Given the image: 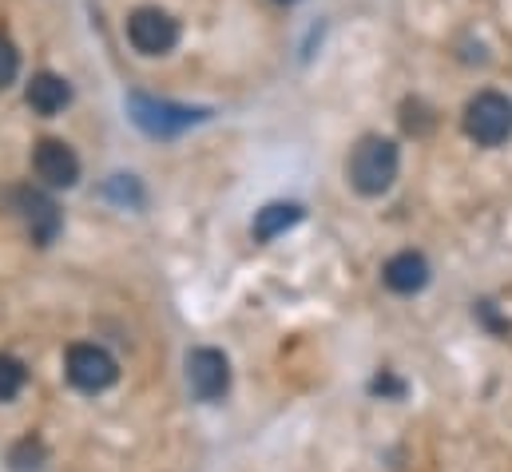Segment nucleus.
<instances>
[{"label":"nucleus","mask_w":512,"mask_h":472,"mask_svg":"<svg viewBox=\"0 0 512 472\" xmlns=\"http://www.w3.org/2000/svg\"><path fill=\"white\" fill-rule=\"evenodd\" d=\"M397 167H401L397 143H393V139H382V135H366V139L354 147V155H350V163H346V175H350V187H354L358 195L374 199V195H385V191L393 187Z\"/></svg>","instance_id":"obj_1"},{"label":"nucleus","mask_w":512,"mask_h":472,"mask_svg":"<svg viewBox=\"0 0 512 472\" xmlns=\"http://www.w3.org/2000/svg\"><path fill=\"white\" fill-rule=\"evenodd\" d=\"M465 131L481 147H501L512 135V104L501 92H481L465 104Z\"/></svg>","instance_id":"obj_2"},{"label":"nucleus","mask_w":512,"mask_h":472,"mask_svg":"<svg viewBox=\"0 0 512 472\" xmlns=\"http://www.w3.org/2000/svg\"><path fill=\"white\" fill-rule=\"evenodd\" d=\"M64 373H68V381H72L80 393H104V389L116 385L120 365H116V357L108 354L104 346L80 342V346H72L68 357H64Z\"/></svg>","instance_id":"obj_3"},{"label":"nucleus","mask_w":512,"mask_h":472,"mask_svg":"<svg viewBox=\"0 0 512 472\" xmlns=\"http://www.w3.org/2000/svg\"><path fill=\"white\" fill-rule=\"evenodd\" d=\"M128 40L139 56H167L179 44V20L163 8H135L128 16Z\"/></svg>","instance_id":"obj_4"},{"label":"nucleus","mask_w":512,"mask_h":472,"mask_svg":"<svg viewBox=\"0 0 512 472\" xmlns=\"http://www.w3.org/2000/svg\"><path fill=\"white\" fill-rule=\"evenodd\" d=\"M131 119H135L147 135L171 139V135H179L183 127H191V123L207 119V112H199V108H179V104L151 100V96H131Z\"/></svg>","instance_id":"obj_5"},{"label":"nucleus","mask_w":512,"mask_h":472,"mask_svg":"<svg viewBox=\"0 0 512 472\" xmlns=\"http://www.w3.org/2000/svg\"><path fill=\"white\" fill-rule=\"evenodd\" d=\"M12 207H16L24 231L32 235L36 246L56 242V235H60V207H56L52 195H44V191H36V187H20V191L12 195Z\"/></svg>","instance_id":"obj_6"},{"label":"nucleus","mask_w":512,"mask_h":472,"mask_svg":"<svg viewBox=\"0 0 512 472\" xmlns=\"http://www.w3.org/2000/svg\"><path fill=\"white\" fill-rule=\"evenodd\" d=\"M32 171L44 187H76L80 179V155L64 139H40L32 147Z\"/></svg>","instance_id":"obj_7"},{"label":"nucleus","mask_w":512,"mask_h":472,"mask_svg":"<svg viewBox=\"0 0 512 472\" xmlns=\"http://www.w3.org/2000/svg\"><path fill=\"white\" fill-rule=\"evenodd\" d=\"M187 385L199 401H219L231 389V361L211 346L191 350L187 354Z\"/></svg>","instance_id":"obj_8"},{"label":"nucleus","mask_w":512,"mask_h":472,"mask_svg":"<svg viewBox=\"0 0 512 472\" xmlns=\"http://www.w3.org/2000/svg\"><path fill=\"white\" fill-rule=\"evenodd\" d=\"M24 100H28V108L36 116H56V112H64L72 104V84L64 76H56V72H36L28 80V88H24Z\"/></svg>","instance_id":"obj_9"},{"label":"nucleus","mask_w":512,"mask_h":472,"mask_svg":"<svg viewBox=\"0 0 512 472\" xmlns=\"http://www.w3.org/2000/svg\"><path fill=\"white\" fill-rule=\"evenodd\" d=\"M382 278L393 294H417V290H425V282H429V262H425V254H417V250H401V254H393V258L385 262Z\"/></svg>","instance_id":"obj_10"},{"label":"nucleus","mask_w":512,"mask_h":472,"mask_svg":"<svg viewBox=\"0 0 512 472\" xmlns=\"http://www.w3.org/2000/svg\"><path fill=\"white\" fill-rule=\"evenodd\" d=\"M302 219V207L298 203H270V207H262L255 215V238L262 242H270V238H278L286 227H294Z\"/></svg>","instance_id":"obj_11"},{"label":"nucleus","mask_w":512,"mask_h":472,"mask_svg":"<svg viewBox=\"0 0 512 472\" xmlns=\"http://www.w3.org/2000/svg\"><path fill=\"white\" fill-rule=\"evenodd\" d=\"M28 381V369L16 361V357L0 354V401H12Z\"/></svg>","instance_id":"obj_12"},{"label":"nucleus","mask_w":512,"mask_h":472,"mask_svg":"<svg viewBox=\"0 0 512 472\" xmlns=\"http://www.w3.org/2000/svg\"><path fill=\"white\" fill-rule=\"evenodd\" d=\"M16 76H20V52L8 36H0V92L8 84H16Z\"/></svg>","instance_id":"obj_13"},{"label":"nucleus","mask_w":512,"mask_h":472,"mask_svg":"<svg viewBox=\"0 0 512 472\" xmlns=\"http://www.w3.org/2000/svg\"><path fill=\"white\" fill-rule=\"evenodd\" d=\"M8 461H12V469L16 472H36L40 469V461H44V449H40L36 441H20V445L12 449Z\"/></svg>","instance_id":"obj_14"},{"label":"nucleus","mask_w":512,"mask_h":472,"mask_svg":"<svg viewBox=\"0 0 512 472\" xmlns=\"http://www.w3.org/2000/svg\"><path fill=\"white\" fill-rule=\"evenodd\" d=\"M278 4H294V0H278Z\"/></svg>","instance_id":"obj_15"}]
</instances>
